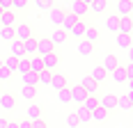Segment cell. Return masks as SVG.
<instances>
[{
	"mask_svg": "<svg viewBox=\"0 0 133 128\" xmlns=\"http://www.w3.org/2000/svg\"><path fill=\"white\" fill-rule=\"evenodd\" d=\"M14 105H16V98H14V94H5L2 91V96H0V108L2 110H14Z\"/></svg>",
	"mask_w": 133,
	"mask_h": 128,
	"instance_id": "4fadbf2b",
	"label": "cell"
},
{
	"mask_svg": "<svg viewBox=\"0 0 133 128\" xmlns=\"http://www.w3.org/2000/svg\"><path fill=\"white\" fill-rule=\"evenodd\" d=\"M23 85H25V87H37V85H39V76L32 73V71H28L25 76H23Z\"/></svg>",
	"mask_w": 133,
	"mask_h": 128,
	"instance_id": "83f0119b",
	"label": "cell"
},
{
	"mask_svg": "<svg viewBox=\"0 0 133 128\" xmlns=\"http://www.w3.org/2000/svg\"><path fill=\"white\" fill-rule=\"evenodd\" d=\"M51 87H53L55 91H60V89H66V87H69V85H66V76H62V73H53Z\"/></svg>",
	"mask_w": 133,
	"mask_h": 128,
	"instance_id": "30bf717a",
	"label": "cell"
},
{
	"mask_svg": "<svg viewBox=\"0 0 133 128\" xmlns=\"http://www.w3.org/2000/svg\"><path fill=\"white\" fill-rule=\"evenodd\" d=\"M80 108H85L87 112H94V110L99 108V96H87V98H85V103H83Z\"/></svg>",
	"mask_w": 133,
	"mask_h": 128,
	"instance_id": "f1b7e54d",
	"label": "cell"
},
{
	"mask_svg": "<svg viewBox=\"0 0 133 128\" xmlns=\"http://www.w3.org/2000/svg\"><path fill=\"white\" fill-rule=\"evenodd\" d=\"M18 128H32V124L28 119H23V121H18Z\"/></svg>",
	"mask_w": 133,
	"mask_h": 128,
	"instance_id": "bcb514c9",
	"label": "cell"
},
{
	"mask_svg": "<svg viewBox=\"0 0 133 128\" xmlns=\"http://www.w3.org/2000/svg\"><path fill=\"white\" fill-rule=\"evenodd\" d=\"M0 128H7V119L5 117H0Z\"/></svg>",
	"mask_w": 133,
	"mask_h": 128,
	"instance_id": "f907efd6",
	"label": "cell"
},
{
	"mask_svg": "<svg viewBox=\"0 0 133 128\" xmlns=\"http://www.w3.org/2000/svg\"><path fill=\"white\" fill-rule=\"evenodd\" d=\"M25 119L30 121V124H35V121H39V119H41V108L37 105V103H30V105H28Z\"/></svg>",
	"mask_w": 133,
	"mask_h": 128,
	"instance_id": "5b68a950",
	"label": "cell"
},
{
	"mask_svg": "<svg viewBox=\"0 0 133 128\" xmlns=\"http://www.w3.org/2000/svg\"><path fill=\"white\" fill-rule=\"evenodd\" d=\"M126 85H129V89L133 91V78H129V80H126Z\"/></svg>",
	"mask_w": 133,
	"mask_h": 128,
	"instance_id": "816d5d0a",
	"label": "cell"
},
{
	"mask_svg": "<svg viewBox=\"0 0 133 128\" xmlns=\"http://www.w3.org/2000/svg\"><path fill=\"white\" fill-rule=\"evenodd\" d=\"M51 41H53V46H60V44H64L66 41V32L62 27H55L53 34H51Z\"/></svg>",
	"mask_w": 133,
	"mask_h": 128,
	"instance_id": "603a6c76",
	"label": "cell"
},
{
	"mask_svg": "<svg viewBox=\"0 0 133 128\" xmlns=\"http://www.w3.org/2000/svg\"><path fill=\"white\" fill-rule=\"evenodd\" d=\"M0 37L7 39V41L12 44L14 39H16V34H14V27H0Z\"/></svg>",
	"mask_w": 133,
	"mask_h": 128,
	"instance_id": "8d00e7d4",
	"label": "cell"
},
{
	"mask_svg": "<svg viewBox=\"0 0 133 128\" xmlns=\"http://www.w3.org/2000/svg\"><path fill=\"white\" fill-rule=\"evenodd\" d=\"M80 87L87 91L90 96H96V87H99V85H96V82H94V80H92L90 76H85L83 80H80Z\"/></svg>",
	"mask_w": 133,
	"mask_h": 128,
	"instance_id": "7c38bea8",
	"label": "cell"
},
{
	"mask_svg": "<svg viewBox=\"0 0 133 128\" xmlns=\"http://www.w3.org/2000/svg\"><path fill=\"white\" fill-rule=\"evenodd\" d=\"M0 96H2V91H0Z\"/></svg>",
	"mask_w": 133,
	"mask_h": 128,
	"instance_id": "9f6ffc18",
	"label": "cell"
},
{
	"mask_svg": "<svg viewBox=\"0 0 133 128\" xmlns=\"http://www.w3.org/2000/svg\"><path fill=\"white\" fill-rule=\"evenodd\" d=\"M69 14H74L76 18H83L85 14L90 12V7L85 5V2H80V0H69V9H66Z\"/></svg>",
	"mask_w": 133,
	"mask_h": 128,
	"instance_id": "7a4b0ae2",
	"label": "cell"
},
{
	"mask_svg": "<svg viewBox=\"0 0 133 128\" xmlns=\"http://www.w3.org/2000/svg\"><path fill=\"white\" fill-rule=\"evenodd\" d=\"M51 53H53V41H51V39H39V41H37V55L46 57V55H51Z\"/></svg>",
	"mask_w": 133,
	"mask_h": 128,
	"instance_id": "8992f818",
	"label": "cell"
},
{
	"mask_svg": "<svg viewBox=\"0 0 133 128\" xmlns=\"http://www.w3.org/2000/svg\"><path fill=\"white\" fill-rule=\"evenodd\" d=\"M76 115H78V121H80V124H87V121L92 119V112H87L85 108H78V110H76Z\"/></svg>",
	"mask_w": 133,
	"mask_h": 128,
	"instance_id": "d590c367",
	"label": "cell"
},
{
	"mask_svg": "<svg viewBox=\"0 0 133 128\" xmlns=\"http://www.w3.org/2000/svg\"><path fill=\"white\" fill-rule=\"evenodd\" d=\"M90 9H92L94 14H103L108 9V0H92V2H90Z\"/></svg>",
	"mask_w": 133,
	"mask_h": 128,
	"instance_id": "484cf974",
	"label": "cell"
},
{
	"mask_svg": "<svg viewBox=\"0 0 133 128\" xmlns=\"http://www.w3.org/2000/svg\"><path fill=\"white\" fill-rule=\"evenodd\" d=\"M28 7V0H14L12 2V12H21Z\"/></svg>",
	"mask_w": 133,
	"mask_h": 128,
	"instance_id": "b9f144b4",
	"label": "cell"
},
{
	"mask_svg": "<svg viewBox=\"0 0 133 128\" xmlns=\"http://www.w3.org/2000/svg\"><path fill=\"white\" fill-rule=\"evenodd\" d=\"M2 66H7V69L14 73V71L18 69V60H16L14 55H9V57H2Z\"/></svg>",
	"mask_w": 133,
	"mask_h": 128,
	"instance_id": "4dcf8cb0",
	"label": "cell"
},
{
	"mask_svg": "<svg viewBox=\"0 0 133 128\" xmlns=\"http://www.w3.org/2000/svg\"><path fill=\"white\" fill-rule=\"evenodd\" d=\"M126 57H129V64H133V46L126 51Z\"/></svg>",
	"mask_w": 133,
	"mask_h": 128,
	"instance_id": "7dc6e473",
	"label": "cell"
},
{
	"mask_svg": "<svg viewBox=\"0 0 133 128\" xmlns=\"http://www.w3.org/2000/svg\"><path fill=\"white\" fill-rule=\"evenodd\" d=\"M101 66L106 69L108 73H112V71H115V69L119 66V62H117V57H115V55H106V57H103V64H101Z\"/></svg>",
	"mask_w": 133,
	"mask_h": 128,
	"instance_id": "ffe728a7",
	"label": "cell"
},
{
	"mask_svg": "<svg viewBox=\"0 0 133 128\" xmlns=\"http://www.w3.org/2000/svg\"><path fill=\"white\" fill-rule=\"evenodd\" d=\"M80 2H85V5H87V7H90V2H92V0H80Z\"/></svg>",
	"mask_w": 133,
	"mask_h": 128,
	"instance_id": "db71d44e",
	"label": "cell"
},
{
	"mask_svg": "<svg viewBox=\"0 0 133 128\" xmlns=\"http://www.w3.org/2000/svg\"><path fill=\"white\" fill-rule=\"evenodd\" d=\"M119 32L122 34H133V18L131 16H119Z\"/></svg>",
	"mask_w": 133,
	"mask_h": 128,
	"instance_id": "9c48e42d",
	"label": "cell"
},
{
	"mask_svg": "<svg viewBox=\"0 0 133 128\" xmlns=\"http://www.w3.org/2000/svg\"><path fill=\"white\" fill-rule=\"evenodd\" d=\"M108 115H110V112H106V110L99 105V108L92 112V121H99V124H101V121H106V119H108Z\"/></svg>",
	"mask_w": 133,
	"mask_h": 128,
	"instance_id": "f546056e",
	"label": "cell"
},
{
	"mask_svg": "<svg viewBox=\"0 0 133 128\" xmlns=\"http://www.w3.org/2000/svg\"><path fill=\"white\" fill-rule=\"evenodd\" d=\"M14 34H16V41H25V39L32 37V27L28 25V23H16Z\"/></svg>",
	"mask_w": 133,
	"mask_h": 128,
	"instance_id": "277c9868",
	"label": "cell"
},
{
	"mask_svg": "<svg viewBox=\"0 0 133 128\" xmlns=\"http://www.w3.org/2000/svg\"><path fill=\"white\" fill-rule=\"evenodd\" d=\"M83 39H87L90 44H94V41L99 39V30H96L94 25H87V30H85V37H83Z\"/></svg>",
	"mask_w": 133,
	"mask_h": 128,
	"instance_id": "1f68e13d",
	"label": "cell"
},
{
	"mask_svg": "<svg viewBox=\"0 0 133 128\" xmlns=\"http://www.w3.org/2000/svg\"><path fill=\"white\" fill-rule=\"evenodd\" d=\"M0 27H2V25H0Z\"/></svg>",
	"mask_w": 133,
	"mask_h": 128,
	"instance_id": "91938a15",
	"label": "cell"
},
{
	"mask_svg": "<svg viewBox=\"0 0 133 128\" xmlns=\"http://www.w3.org/2000/svg\"><path fill=\"white\" fill-rule=\"evenodd\" d=\"M66 126H69V128H78L80 126L78 115H76V112H69V115H66Z\"/></svg>",
	"mask_w": 133,
	"mask_h": 128,
	"instance_id": "f35d334b",
	"label": "cell"
},
{
	"mask_svg": "<svg viewBox=\"0 0 133 128\" xmlns=\"http://www.w3.org/2000/svg\"><path fill=\"white\" fill-rule=\"evenodd\" d=\"M16 71H18L21 76H25L28 71H30V57H21V60H18V69H16Z\"/></svg>",
	"mask_w": 133,
	"mask_h": 128,
	"instance_id": "d6a6232c",
	"label": "cell"
},
{
	"mask_svg": "<svg viewBox=\"0 0 133 128\" xmlns=\"http://www.w3.org/2000/svg\"><path fill=\"white\" fill-rule=\"evenodd\" d=\"M35 94H37V87H25V85H23V89H21V96H23L25 101H30V103H32Z\"/></svg>",
	"mask_w": 133,
	"mask_h": 128,
	"instance_id": "e575fe53",
	"label": "cell"
},
{
	"mask_svg": "<svg viewBox=\"0 0 133 128\" xmlns=\"http://www.w3.org/2000/svg\"><path fill=\"white\" fill-rule=\"evenodd\" d=\"M30 71L37 73V76H39L41 71H46V69H44V57H41V55H32V57H30Z\"/></svg>",
	"mask_w": 133,
	"mask_h": 128,
	"instance_id": "ba28073f",
	"label": "cell"
},
{
	"mask_svg": "<svg viewBox=\"0 0 133 128\" xmlns=\"http://www.w3.org/2000/svg\"><path fill=\"white\" fill-rule=\"evenodd\" d=\"M117 108H119V110H131V108H133L126 94H122V96H117Z\"/></svg>",
	"mask_w": 133,
	"mask_h": 128,
	"instance_id": "836d02e7",
	"label": "cell"
},
{
	"mask_svg": "<svg viewBox=\"0 0 133 128\" xmlns=\"http://www.w3.org/2000/svg\"><path fill=\"white\" fill-rule=\"evenodd\" d=\"M32 128H48V126H46V121H44V119H39V121H35V124H32Z\"/></svg>",
	"mask_w": 133,
	"mask_h": 128,
	"instance_id": "f6af8a7d",
	"label": "cell"
},
{
	"mask_svg": "<svg viewBox=\"0 0 133 128\" xmlns=\"http://www.w3.org/2000/svg\"><path fill=\"white\" fill-rule=\"evenodd\" d=\"M12 2L14 0H0V9L2 12H12Z\"/></svg>",
	"mask_w": 133,
	"mask_h": 128,
	"instance_id": "ee69618b",
	"label": "cell"
},
{
	"mask_svg": "<svg viewBox=\"0 0 133 128\" xmlns=\"http://www.w3.org/2000/svg\"><path fill=\"white\" fill-rule=\"evenodd\" d=\"M110 76H112L115 82H126V80H129V76H126V66H117Z\"/></svg>",
	"mask_w": 133,
	"mask_h": 128,
	"instance_id": "4316f807",
	"label": "cell"
},
{
	"mask_svg": "<svg viewBox=\"0 0 133 128\" xmlns=\"http://www.w3.org/2000/svg\"><path fill=\"white\" fill-rule=\"evenodd\" d=\"M0 66H2V57H0Z\"/></svg>",
	"mask_w": 133,
	"mask_h": 128,
	"instance_id": "11a10c76",
	"label": "cell"
},
{
	"mask_svg": "<svg viewBox=\"0 0 133 128\" xmlns=\"http://www.w3.org/2000/svg\"><path fill=\"white\" fill-rule=\"evenodd\" d=\"M126 96H129V101H131V105H133V91H129Z\"/></svg>",
	"mask_w": 133,
	"mask_h": 128,
	"instance_id": "f5cc1de1",
	"label": "cell"
},
{
	"mask_svg": "<svg viewBox=\"0 0 133 128\" xmlns=\"http://www.w3.org/2000/svg\"><path fill=\"white\" fill-rule=\"evenodd\" d=\"M37 41H39V39H35V37H30V39L23 41V48H25V55H28V57L37 55Z\"/></svg>",
	"mask_w": 133,
	"mask_h": 128,
	"instance_id": "d6986e66",
	"label": "cell"
},
{
	"mask_svg": "<svg viewBox=\"0 0 133 128\" xmlns=\"http://www.w3.org/2000/svg\"><path fill=\"white\" fill-rule=\"evenodd\" d=\"M126 76L133 78V64H129V66H126Z\"/></svg>",
	"mask_w": 133,
	"mask_h": 128,
	"instance_id": "c3c4849f",
	"label": "cell"
},
{
	"mask_svg": "<svg viewBox=\"0 0 133 128\" xmlns=\"http://www.w3.org/2000/svg\"><path fill=\"white\" fill-rule=\"evenodd\" d=\"M106 27L110 32H119V16H117V14H110L106 18Z\"/></svg>",
	"mask_w": 133,
	"mask_h": 128,
	"instance_id": "d4e9b609",
	"label": "cell"
},
{
	"mask_svg": "<svg viewBox=\"0 0 133 128\" xmlns=\"http://www.w3.org/2000/svg\"><path fill=\"white\" fill-rule=\"evenodd\" d=\"M57 101L60 103H71V89L66 87V89H60L57 91Z\"/></svg>",
	"mask_w": 133,
	"mask_h": 128,
	"instance_id": "74e56055",
	"label": "cell"
},
{
	"mask_svg": "<svg viewBox=\"0 0 133 128\" xmlns=\"http://www.w3.org/2000/svg\"><path fill=\"white\" fill-rule=\"evenodd\" d=\"M90 78H92L94 82L99 85V82H103V80H106V78H108V71H106V69H103V66H94L92 71H90Z\"/></svg>",
	"mask_w": 133,
	"mask_h": 128,
	"instance_id": "5bb4252c",
	"label": "cell"
},
{
	"mask_svg": "<svg viewBox=\"0 0 133 128\" xmlns=\"http://www.w3.org/2000/svg\"><path fill=\"white\" fill-rule=\"evenodd\" d=\"M99 105H101L106 112H112V110L117 108V94H103V96L99 98Z\"/></svg>",
	"mask_w": 133,
	"mask_h": 128,
	"instance_id": "3957f363",
	"label": "cell"
},
{
	"mask_svg": "<svg viewBox=\"0 0 133 128\" xmlns=\"http://www.w3.org/2000/svg\"><path fill=\"white\" fill-rule=\"evenodd\" d=\"M9 51H12V55L16 57V60L28 57V55H25V48H23V41H16V39H14L12 44H9Z\"/></svg>",
	"mask_w": 133,
	"mask_h": 128,
	"instance_id": "8fae6325",
	"label": "cell"
},
{
	"mask_svg": "<svg viewBox=\"0 0 133 128\" xmlns=\"http://www.w3.org/2000/svg\"><path fill=\"white\" fill-rule=\"evenodd\" d=\"M78 53L83 55V57H90V55L94 53V44H90L87 39H80L78 41Z\"/></svg>",
	"mask_w": 133,
	"mask_h": 128,
	"instance_id": "e0dca14e",
	"label": "cell"
},
{
	"mask_svg": "<svg viewBox=\"0 0 133 128\" xmlns=\"http://www.w3.org/2000/svg\"><path fill=\"white\" fill-rule=\"evenodd\" d=\"M87 96H90V94H87V91L83 89L80 85H76V87H71V101H74V103H78V105H83Z\"/></svg>",
	"mask_w": 133,
	"mask_h": 128,
	"instance_id": "52a82bcc",
	"label": "cell"
},
{
	"mask_svg": "<svg viewBox=\"0 0 133 128\" xmlns=\"http://www.w3.org/2000/svg\"><path fill=\"white\" fill-rule=\"evenodd\" d=\"M131 12H133V2H129V0L117 2V16H131Z\"/></svg>",
	"mask_w": 133,
	"mask_h": 128,
	"instance_id": "ac0fdd59",
	"label": "cell"
},
{
	"mask_svg": "<svg viewBox=\"0 0 133 128\" xmlns=\"http://www.w3.org/2000/svg\"><path fill=\"white\" fill-rule=\"evenodd\" d=\"M0 14H2V9H0Z\"/></svg>",
	"mask_w": 133,
	"mask_h": 128,
	"instance_id": "6f0895ef",
	"label": "cell"
},
{
	"mask_svg": "<svg viewBox=\"0 0 133 128\" xmlns=\"http://www.w3.org/2000/svg\"><path fill=\"white\" fill-rule=\"evenodd\" d=\"M7 128H18V121H7Z\"/></svg>",
	"mask_w": 133,
	"mask_h": 128,
	"instance_id": "681fc988",
	"label": "cell"
},
{
	"mask_svg": "<svg viewBox=\"0 0 133 128\" xmlns=\"http://www.w3.org/2000/svg\"><path fill=\"white\" fill-rule=\"evenodd\" d=\"M115 41H117V46L119 48H131L133 46V39H131V34H122V32H117V37H115Z\"/></svg>",
	"mask_w": 133,
	"mask_h": 128,
	"instance_id": "7402d4cb",
	"label": "cell"
},
{
	"mask_svg": "<svg viewBox=\"0 0 133 128\" xmlns=\"http://www.w3.org/2000/svg\"><path fill=\"white\" fill-rule=\"evenodd\" d=\"M64 14H66V9H62V7L53 5V7L48 9V21H51V23H53L55 27H62V21H64Z\"/></svg>",
	"mask_w": 133,
	"mask_h": 128,
	"instance_id": "6da1fadb",
	"label": "cell"
},
{
	"mask_svg": "<svg viewBox=\"0 0 133 128\" xmlns=\"http://www.w3.org/2000/svg\"><path fill=\"white\" fill-rule=\"evenodd\" d=\"M85 30H87V23H85V21H83V18H80L78 23H76V25L71 27V32H69V34H74V37H78V39H83V37H85Z\"/></svg>",
	"mask_w": 133,
	"mask_h": 128,
	"instance_id": "cb8c5ba5",
	"label": "cell"
},
{
	"mask_svg": "<svg viewBox=\"0 0 133 128\" xmlns=\"http://www.w3.org/2000/svg\"><path fill=\"white\" fill-rule=\"evenodd\" d=\"M51 80H53V73L51 71H41L39 73V85H51Z\"/></svg>",
	"mask_w": 133,
	"mask_h": 128,
	"instance_id": "ab89813d",
	"label": "cell"
},
{
	"mask_svg": "<svg viewBox=\"0 0 133 128\" xmlns=\"http://www.w3.org/2000/svg\"><path fill=\"white\" fill-rule=\"evenodd\" d=\"M0 25L2 27H16V16H14V12H2L0 14Z\"/></svg>",
	"mask_w": 133,
	"mask_h": 128,
	"instance_id": "9a60e30c",
	"label": "cell"
},
{
	"mask_svg": "<svg viewBox=\"0 0 133 128\" xmlns=\"http://www.w3.org/2000/svg\"><path fill=\"white\" fill-rule=\"evenodd\" d=\"M35 5L39 7L41 12H48V9L53 7V0H35Z\"/></svg>",
	"mask_w": 133,
	"mask_h": 128,
	"instance_id": "60d3db41",
	"label": "cell"
},
{
	"mask_svg": "<svg viewBox=\"0 0 133 128\" xmlns=\"http://www.w3.org/2000/svg\"><path fill=\"white\" fill-rule=\"evenodd\" d=\"M129 2H133V0H129Z\"/></svg>",
	"mask_w": 133,
	"mask_h": 128,
	"instance_id": "680465c9",
	"label": "cell"
},
{
	"mask_svg": "<svg viewBox=\"0 0 133 128\" xmlns=\"http://www.w3.org/2000/svg\"><path fill=\"white\" fill-rule=\"evenodd\" d=\"M12 78V71L7 66H0V80H9Z\"/></svg>",
	"mask_w": 133,
	"mask_h": 128,
	"instance_id": "7bdbcfd3",
	"label": "cell"
},
{
	"mask_svg": "<svg viewBox=\"0 0 133 128\" xmlns=\"http://www.w3.org/2000/svg\"><path fill=\"white\" fill-rule=\"evenodd\" d=\"M57 64H60V57H57L55 53H51V55H46V57H44V69H46V71H51V73L55 71V66H57Z\"/></svg>",
	"mask_w": 133,
	"mask_h": 128,
	"instance_id": "2e32d148",
	"label": "cell"
},
{
	"mask_svg": "<svg viewBox=\"0 0 133 128\" xmlns=\"http://www.w3.org/2000/svg\"><path fill=\"white\" fill-rule=\"evenodd\" d=\"M78 21H80V18H76L74 14H69V12H66V14H64V21H62V30H64L66 34H69V32H71V27L76 25Z\"/></svg>",
	"mask_w": 133,
	"mask_h": 128,
	"instance_id": "44dd1931",
	"label": "cell"
}]
</instances>
